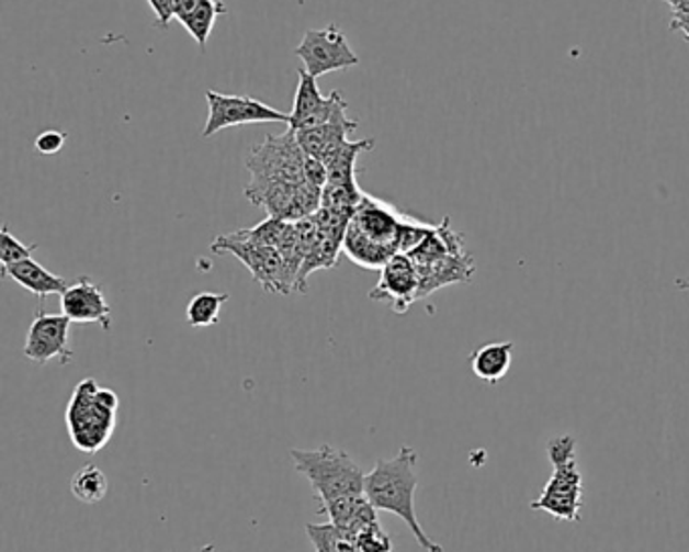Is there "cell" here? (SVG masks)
I'll return each mask as SVG.
<instances>
[{"instance_id":"6da1fadb","label":"cell","mask_w":689,"mask_h":552,"mask_svg":"<svg viewBox=\"0 0 689 552\" xmlns=\"http://www.w3.org/2000/svg\"><path fill=\"white\" fill-rule=\"evenodd\" d=\"M417 451L413 448H400L395 458L379 460L371 474L364 480V494L376 510L395 514L409 527L415 540L422 551L443 552L425 530L415 510V492L419 486L417 475Z\"/></svg>"},{"instance_id":"7a4b0ae2","label":"cell","mask_w":689,"mask_h":552,"mask_svg":"<svg viewBox=\"0 0 689 552\" xmlns=\"http://www.w3.org/2000/svg\"><path fill=\"white\" fill-rule=\"evenodd\" d=\"M405 213L364 193L346 229L344 251L352 263L364 270H383L398 254V233Z\"/></svg>"},{"instance_id":"3957f363","label":"cell","mask_w":689,"mask_h":552,"mask_svg":"<svg viewBox=\"0 0 689 552\" xmlns=\"http://www.w3.org/2000/svg\"><path fill=\"white\" fill-rule=\"evenodd\" d=\"M295 472L307 477L321 512L338 502L362 498L366 474L346 451L321 443L318 450H292Z\"/></svg>"},{"instance_id":"277c9868","label":"cell","mask_w":689,"mask_h":552,"mask_svg":"<svg viewBox=\"0 0 689 552\" xmlns=\"http://www.w3.org/2000/svg\"><path fill=\"white\" fill-rule=\"evenodd\" d=\"M117 397L114 391L102 388L95 379H86L76 386L65 421L77 450L95 453L103 450L115 429Z\"/></svg>"},{"instance_id":"5b68a950","label":"cell","mask_w":689,"mask_h":552,"mask_svg":"<svg viewBox=\"0 0 689 552\" xmlns=\"http://www.w3.org/2000/svg\"><path fill=\"white\" fill-rule=\"evenodd\" d=\"M546 451L554 472L530 508L549 512L558 520L578 522L583 508V475L576 465V439L573 436L552 437Z\"/></svg>"},{"instance_id":"8992f818","label":"cell","mask_w":689,"mask_h":552,"mask_svg":"<svg viewBox=\"0 0 689 552\" xmlns=\"http://www.w3.org/2000/svg\"><path fill=\"white\" fill-rule=\"evenodd\" d=\"M211 251L233 254L237 259H241L253 273L256 282L261 283L268 292L290 294L295 290V278L292 271L287 270L280 249L256 244L245 229L230 235H221L211 245Z\"/></svg>"},{"instance_id":"52a82bcc","label":"cell","mask_w":689,"mask_h":552,"mask_svg":"<svg viewBox=\"0 0 689 552\" xmlns=\"http://www.w3.org/2000/svg\"><path fill=\"white\" fill-rule=\"evenodd\" d=\"M245 167L249 168L251 179L302 184L306 180V153L302 150L294 129L290 128L281 136L269 134L266 140L259 142Z\"/></svg>"},{"instance_id":"ba28073f","label":"cell","mask_w":689,"mask_h":552,"mask_svg":"<svg viewBox=\"0 0 689 552\" xmlns=\"http://www.w3.org/2000/svg\"><path fill=\"white\" fill-rule=\"evenodd\" d=\"M205 98L208 103V117L203 128V138H211L221 129L249 126V124H269V122L290 124V114H283L280 110L259 102L251 95H230V93L206 90Z\"/></svg>"},{"instance_id":"9c48e42d","label":"cell","mask_w":689,"mask_h":552,"mask_svg":"<svg viewBox=\"0 0 689 552\" xmlns=\"http://www.w3.org/2000/svg\"><path fill=\"white\" fill-rule=\"evenodd\" d=\"M295 55L304 61V69L314 78L360 64V57L350 49L344 33L334 23L324 29H309L297 45Z\"/></svg>"},{"instance_id":"30bf717a","label":"cell","mask_w":689,"mask_h":552,"mask_svg":"<svg viewBox=\"0 0 689 552\" xmlns=\"http://www.w3.org/2000/svg\"><path fill=\"white\" fill-rule=\"evenodd\" d=\"M69 328L71 320L64 314H47L38 309L26 335V359L37 364H47L49 360L59 359L61 364H69L74 359V350L69 345Z\"/></svg>"},{"instance_id":"8fae6325","label":"cell","mask_w":689,"mask_h":552,"mask_svg":"<svg viewBox=\"0 0 689 552\" xmlns=\"http://www.w3.org/2000/svg\"><path fill=\"white\" fill-rule=\"evenodd\" d=\"M421 278L413 259L405 254H396L383 270L379 283L369 297L374 302H386L395 314H405L419 300Z\"/></svg>"},{"instance_id":"7c38bea8","label":"cell","mask_w":689,"mask_h":552,"mask_svg":"<svg viewBox=\"0 0 689 552\" xmlns=\"http://www.w3.org/2000/svg\"><path fill=\"white\" fill-rule=\"evenodd\" d=\"M300 81L295 90L294 108L290 114V128L294 132L300 129L318 128L328 124L340 108L348 103L342 100L340 91H332L330 95H324L318 88V81L314 76H309L306 69H300Z\"/></svg>"},{"instance_id":"4fadbf2b","label":"cell","mask_w":689,"mask_h":552,"mask_svg":"<svg viewBox=\"0 0 689 552\" xmlns=\"http://www.w3.org/2000/svg\"><path fill=\"white\" fill-rule=\"evenodd\" d=\"M61 314L79 324H100L108 333L112 328V308L103 296L102 285L88 275L77 278L61 294Z\"/></svg>"},{"instance_id":"5bb4252c","label":"cell","mask_w":689,"mask_h":552,"mask_svg":"<svg viewBox=\"0 0 689 552\" xmlns=\"http://www.w3.org/2000/svg\"><path fill=\"white\" fill-rule=\"evenodd\" d=\"M346 108H340L336 112V116L318 128L300 129L295 132L297 142L302 146V150L306 153V156L312 158H318L319 162H326L330 160L346 142L350 132H354L358 128V120H350L346 116Z\"/></svg>"},{"instance_id":"9a60e30c","label":"cell","mask_w":689,"mask_h":552,"mask_svg":"<svg viewBox=\"0 0 689 552\" xmlns=\"http://www.w3.org/2000/svg\"><path fill=\"white\" fill-rule=\"evenodd\" d=\"M421 278L419 300L431 296L437 290L451 285V283H467L473 278V259L467 251H455L449 256L434 259L431 263L417 266Z\"/></svg>"},{"instance_id":"2e32d148","label":"cell","mask_w":689,"mask_h":552,"mask_svg":"<svg viewBox=\"0 0 689 552\" xmlns=\"http://www.w3.org/2000/svg\"><path fill=\"white\" fill-rule=\"evenodd\" d=\"M2 278H11L21 288H25L26 292L35 294L41 300L53 296V294L61 296L69 285L64 278H59L47 268H43L33 257L16 261L9 268H2Z\"/></svg>"},{"instance_id":"e0dca14e","label":"cell","mask_w":689,"mask_h":552,"mask_svg":"<svg viewBox=\"0 0 689 552\" xmlns=\"http://www.w3.org/2000/svg\"><path fill=\"white\" fill-rule=\"evenodd\" d=\"M513 359V342H489L473 350L470 357L472 371L487 385H498L508 374Z\"/></svg>"},{"instance_id":"ac0fdd59","label":"cell","mask_w":689,"mask_h":552,"mask_svg":"<svg viewBox=\"0 0 689 552\" xmlns=\"http://www.w3.org/2000/svg\"><path fill=\"white\" fill-rule=\"evenodd\" d=\"M372 148H374V138L346 142L344 146L330 160L324 162V167L328 170V182H352V180H357L358 155L372 150Z\"/></svg>"},{"instance_id":"d6986e66","label":"cell","mask_w":689,"mask_h":552,"mask_svg":"<svg viewBox=\"0 0 689 552\" xmlns=\"http://www.w3.org/2000/svg\"><path fill=\"white\" fill-rule=\"evenodd\" d=\"M227 13V4L221 0H203L191 14H187L180 25L189 31L192 40L199 43L201 49H205L206 41L213 33V26L221 14Z\"/></svg>"},{"instance_id":"ffe728a7","label":"cell","mask_w":689,"mask_h":552,"mask_svg":"<svg viewBox=\"0 0 689 552\" xmlns=\"http://www.w3.org/2000/svg\"><path fill=\"white\" fill-rule=\"evenodd\" d=\"M306 532L316 552H360L354 537L332 522L306 525Z\"/></svg>"},{"instance_id":"44dd1931","label":"cell","mask_w":689,"mask_h":552,"mask_svg":"<svg viewBox=\"0 0 689 552\" xmlns=\"http://www.w3.org/2000/svg\"><path fill=\"white\" fill-rule=\"evenodd\" d=\"M364 193L360 191L357 180L352 182H326L321 191V206L338 215L352 218Z\"/></svg>"},{"instance_id":"7402d4cb","label":"cell","mask_w":689,"mask_h":552,"mask_svg":"<svg viewBox=\"0 0 689 552\" xmlns=\"http://www.w3.org/2000/svg\"><path fill=\"white\" fill-rule=\"evenodd\" d=\"M71 494L83 504H98L108 494V477L95 463H88L74 475Z\"/></svg>"},{"instance_id":"603a6c76","label":"cell","mask_w":689,"mask_h":552,"mask_svg":"<svg viewBox=\"0 0 689 552\" xmlns=\"http://www.w3.org/2000/svg\"><path fill=\"white\" fill-rule=\"evenodd\" d=\"M229 302V294H217V292H201L191 297L187 306V320L192 328H208L218 322L221 308Z\"/></svg>"},{"instance_id":"cb8c5ba5","label":"cell","mask_w":689,"mask_h":552,"mask_svg":"<svg viewBox=\"0 0 689 552\" xmlns=\"http://www.w3.org/2000/svg\"><path fill=\"white\" fill-rule=\"evenodd\" d=\"M321 191L316 184L304 180L302 184H297L295 189L294 201L292 206L285 215L287 223H295V221H302V218L314 217L321 209Z\"/></svg>"},{"instance_id":"d4e9b609","label":"cell","mask_w":689,"mask_h":552,"mask_svg":"<svg viewBox=\"0 0 689 552\" xmlns=\"http://www.w3.org/2000/svg\"><path fill=\"white\" fill-rule=\"evenodd\" d=\"M35 249H37V245H25L23 241H19L13 233L9 232V227H2V232H0V261H2V268H9L16 261L29 259V257L33 256Z\"/></svg>"},{"instance_id":"484cf974","label":"cell","mask_w":689,"mask_h":552,"mask_svg":"<svg viewBox=\"0 0 689 552\" xmlns=\"http://www.w3.org/2000/svg\"><path fill=\"white\" fill-rule=\"evenodd\" d=\"M360 552H393V540L384 532L381 522L371 525L354 534Z\"/></svg>"},{"instance_id":"4316f807","label":"cell","mask_w":689,"mask_h":552,"mask_svg":"<svg viewBox=\"0 0 689 552\" xmlns=\"http://www.w3.org/2000/svg\"><path fill=\"white\" fill-rule=\"evenodd\" d=\"M65 140H67V134H64V132L47 129V132L38 134L37 140H35V150L45 156L57 155V153H61Z\"/></svg>"},{"instance_id":"83f0119b","label":"cell","mask_w":689,"mask_h":552,"mask_svg":"<svg viewBox=\"0 0 689 552\" xmlns=\"http://www.w3.org/2000/svg\"><path fill=\"white\" fill-rule=\"evenodd\" d=\"M304 174H306L307 182L316 184L319 189H324L328 182V170L324 167V162H319L318 158H312V156H306Z\"/></svg>"},{"instance_id":"f1b7e54d","label":"cell","mask_w":689,"mask_h":552,"mask_svg":"<svg viewBox=\"0 0 689 552\" xmlns=\"http://www.w3.org/2000/svg\"><path fill=\"white\" fill-rule=\"evenodd\" d=\"M156 14V25L167 29L174 21V0H148Z\"/></svg>"},{"instance_id":"f546056e","label":"cell","mask_w":689,"mask_h":552,"mask_svg":"<svg viewBox=\"0 0 689 552\" xmlns=\"http://www.w3.org/2000/svg\"><path fill=\"white\" fill-rule=\"evenodd\" d=\"M203 0H174V19L182 21L187 14H191Z\"/></svg>"},{"instance_id":"4dcf8cb0","label":"cell","mask_w":689,"mask_h":552,"mask_svg":"<svg viewBox=\"0 0 689 552\" xmlns=\"http://www.w3.org/2000/svg\"><path fill=\"white\" fill-rule=\"evenodd\" d=\"M671 31H679L689 41V13H674Z\"/></svg>"},{"instance_id":"1f68e13d","label":"cell","mask_w":689,"mask_h":552,"mask_svg":"<svg viewBox=\"0 0 689 552\" xmlns=\"http://www.w3.org/2000/svg\"><path fill=\"white\" fill-rule=\"evenodd\" d=\"M667 4H671L674 13H689V0H664Z\"/></svg>"},{"instance_id":"d6a6232c","label":"cell","mask_w":689,"mask_h":552,"mask_svg":"<svg viewBox=\"0 0 689 552\" xmlns=\"http://www.w3.org/2000/svg\"><path fill=\"white\" fill-rule=\"evenodd\" d=\"M677 288H681V290H688V288H689V278H688V280H677Z\"/></svg>"},{"instance_id":"836d02e7","label":"cell","mask_w":689,"mask_h":552,"mask_svg":"<svg viewBox=\"0 0 689 552\" xmlns=\"http://www.w3.org/2000/svg\"><path fill=\"white\" fill-rule=\"evenodd\" d=\"M199 552H215V544H206V547H203Z\"/></svg>"}]
</instances>
